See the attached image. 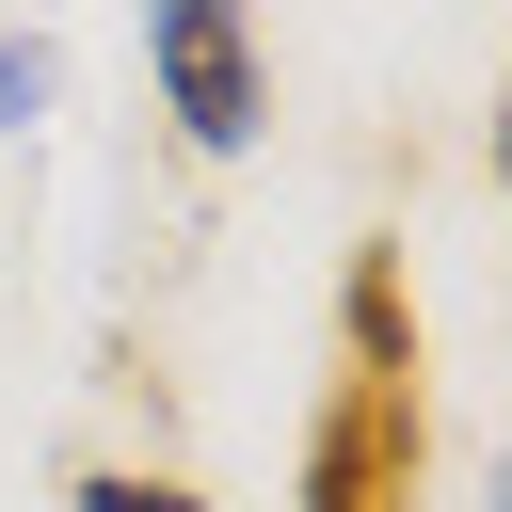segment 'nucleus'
Listing matches in <instances>:
<instances>
[{"label": "nucleus", "instance_id": "nucleus-4", "mask_svg": "<svg viewBox=\"0 0 512 512\" xmlns=\"http://www.w3.org/2000/svg\"><path fill=\"white\" fill-rule=\"evenodd\" d=\"M32 96H48V32H0V128H32Z\"/></svg>", "mask_w": 512, "mask_h": 512}, {"label": "nucleus", "instance_id": "nucleus-5", "mask_svg": "<svg viewBox=\"0 0 512 512\" xmlns=\"http://www.w3.org/2000/svg\"><path fill=\"white\" fill-rule=\"evenodd\" d=\"M496 192H512V80H496Z\"/></svg>", "mask_w": 512, "mask_h": 512}, {"label": "nucleus", "instance_id": "nucleus-2", "mask_svg": "<svg viewBox=\"0 0 512 512\" xmlns=\"http://www.w3.org/2000/svg\"><path fill=\"white\" fill-rule=\"evenodd\" d=\"M144 80H160V112H176L192 160H240V144L272 128V48H256V16H224V0H160V16H144Z\"/></svg>", "mask_w": 512, "mask_h": 512}, {"label": "nucleus", "instance_id": "nucleus-6", "mask_svg": "<svg viewBox=\"0 0 512 512\" xmlns=\"http://www.w3.org/2000/svg\"><path fill=\"white\" fill-rule=\"evenodd\" d=\"M496 512H512V464H496Z\"/></svg>", "mask_w": 512, "mask_h": 512}, {"label": "nucleus", "instance_id": "nucleus-3", "mask_svg": "<svg viewBox=\"0 0 512 512\" xmlns=\"http://www.w3.org/2000/svg\"><path fill=\"white\" fill-rule=\"evenodd\" d=\"M80 512H208V496H192V480H160V464H96V480H80Z\"/></svg>", "mask_w": 512, "mask_h": 512}, {"label": "nucleus", "instance_id": "nucleus-1", "mask_svg": "<svg viewBox=\"0 0 512 512\" xmlns=\"http://www.w3.org/2000/svg\"><path fill=\"white\" fill-rule=\"evenodd\" d=\"M416 480H432L416 272H400V240H352V272H336V384L304 416V512H416Z\"/></svg>", "mask_w": 512, "mask_h": 512}]
</instances>
